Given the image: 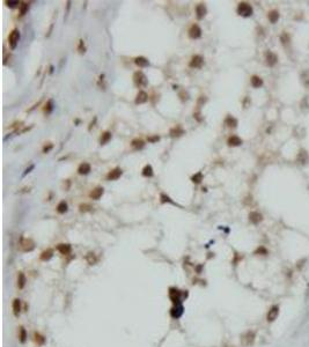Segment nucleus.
<instances>
[{"mask_svg":"<svg viewBox=\"0 0 309 347\" xmlns=\"http://www.w3.org/2000/svg\"><path fill=\"white\" fill-rule=\"evenodd\" d=\"M252 7H251V5H249L248 2H241V4H238V15H241V16H244V17H248V16H251L252 15Z\"/></svg>","mask_w":309,"mask_h":347,"instance_id":"f257e3e1","label":"nucleus"},{"mask_svg":"<svg viewBox=\"0 0 309 347\" xmlns=\"http://www.w3.org/2000/svg\"><path fill=\"white\" fill-rule=\"evenodd\" d=\"M133 81H134V83H136V86L137 87H146L147 86V83H148L146 75H145L142 72H140V71H138V72L134 73V75H133Z\"/></svg>","mask_w":309,"mask_h":347,"instance_id":"f03ea898","label":"nucleus"},{"mask_svg":"<svg viewBox=\"0 0 309 347\" xmlns=\"http://www.w3.org/2000/svg\"><path fill=\"white\" fill-rule=\"evenodd\" d=\"M8 41H9V45L12 49H15L16 45H18L19 41H20V31L18 29H14L8 36Z\"/></svg>","mask_w":309,"mask_h":347,"instance_id":"7ed1b4c3","label":"nucleus"},{"mask_svg":"<svg viewBox=\"0 0 309 347\" xmlns=\"http://www.w3.org/2000/svg\"><path fill=\"white\" fill-rule=\"evenodd\" d=\"M255 341V333L252 331H248L247 333H244L242 336V344L244 346H250L252 345Z\"/></svg>","mask_w":309,"mask_h":347,"instance_id":"20e7f679","label":"nucleus"},{"mask_svg":"<svg viewBox=\"0 0 309 347\" xmlns=\"http://www.w3.org/2000/svg\"><path fill=\"white\" fill-rule=\"evenodd\" d=\"M204 64V58L202 57V56H199V54H196V56H194L192 58H191V60H190V67H192V69H200L202 66H203Z\"/></svg>","mask_w":309,"mask_h":347,"instance_id":"39448f33","label":"nucleus"},{"mask_svg":"<svg viewBox=\"0 0 309 347\" xmlns=\"http://www.w3.org/2000/svg\"><path fill=\"white\" fill-rule=\"evenodd\" d=\"M296 160H298V163H300L302 165H306L309 162L308 153L305 149H300L299 153H298V156H296Z\"/></svg>","mask_w":309,"mask_h":347,"instance_id":"423d86ee","label":"nucleus"},{"mask_svg":"<svg viewBox=\"0 0 309 347\" xmlns=\"http://www.w3.org/2000/svg\"><path fill=\"white\" fill-rule=\"evenodd\" d=\"M34 248H35V244H34V242L30 238H23L21 241V249H22V251L29 252L31 251Z\"/></svg>","mask_w":309,"mask_h":347,"instance_id":"0eeeda50","label":"nucleus"},{"mask_svg":"<svg viewBox=\"0 0 309 347\" xmlns=\"http://www.w3.org/2000/svg\"><path fill=\"white\" fill-rule=\"evenodd\" d=\"M189 36L191 38H194V39L199 38L202 36V29H200V27L198 26V25H192V26L190 27V29H189Z\"/></svg>","mask_w":309,"mask_h":347,"instance_id":"6e6552de","label":"nucleus"},{"mask_svg":"<svg viewBox=\"0 0 309 347\" xmlns=\"http://www.w3.org/2000/svg\"><path fill=\"white\" fill-rule=\"evenodd\" d=\"M122 175H123L122 169H121V168H115V169H112L111 171H109V174L106 175V178H108L109 181H116V179H118Z\"/></svg>","mask_w":309,"mask_h":347,"instance_id":"1a4fd4ad","label":"nucleus"},{"mask_svg":"<svg viewBox=\"0 0 309 347\" xmlns=\"http://www.w3.org/2000/svg\"><path fill=\"white\" fill-rule=\"evenodd\" d=\"M265 60H266V64L269 66H274L277 64V61H278V57L274 54L273 52L267 51L265 53Z\"/></svg>","mask_w":309,"mask_h":347,"instance_id":"9d476101","label":"nucleus"},{"mask_svg":"<svg viewBox=\"0 0 309 347\" xmlns=\"http://www.w3.org/2000/svg\"><path fill=\"white\" fill-rule=\"evenodd\" d=\"M278 315H279V307L278 305H273L270 310H269V312H267V321L269 322H273L277 319V317H278Z\"/></svg>","mask_w":309,"mask_h":347,"instance_id":"9b49d317","label":"nucleus"},{"mask_svg":"<svg viewBox=\"0 0 309 347\" xmlns=\"http://www.w3.org/2000/svg\"><path fill=\"white\" fill-rule=\"evenodd\" d=\"M262 220H263V215L261 213H258V212H251L249 214V221L251 223H254V225H258Z\"/></svg>","mask_w":309,"mask_h":347,"instance_id":"f8f14e48","label":"nucleus"},{"mask_svg":"<svg viewBox=\"0 0 309 347\" xmlns=\"http://www.w3.org/2000/svg\"><path fill=\"white\" fill-rule=\"evenodd\" d=\"M169 297L174 303L177 304L179 301V297H181V292L176 288H170L169 289Z\"/></svg>","mask_w":309,"mask_h":347,"instance_id":"ddd939ff","label":"nucleus"},{"mask_svg":"<svg viewBox=\"0 0 309 347\" xmlns=\"http://www.w3.org/2000/svg\"><path fill=\"white\" fill-rule=\"evenodd\" d=\"M103 193H104V189L101 188V186H98V188L94 189V190L90 192V198L94 200H98L103 196Z\"/></svg>","mask_w":309,"mask_h":347,"instance_id":"4468645a","label":"nucleus"},{"mask_svg":"<svg viewBox=\"0 0 309 347\" xmlns=\"http://www.w3.org/2000/svg\"><path fill=\"white\" fill-rule=\"evenodd\" d=\"M57 250L60 252L62 255H64V256H67V255H70L72 251V246L70 245V244H58V246H57Z\"/></svg>","mask_w":309,"mask_h":347,"instance_id":"2eb2a0df","label":"nucleus"},{"mask_svg":"<svg viewBox=\"0 0 309 347\" xmlns=\"http://www.w3.org/2000/svg\"><path fill=\"white\" fill-rule=\"evenodd\" d=\"M90 170H92V167H90V165L87 163V162H82V163L79 165V168H78V173H79L80 175H87V174L90 173Z\"/></svg>","mask_w":309,"mask_h":347,"instance_id":"dca6fc26","label":"nucleus"},{"mask_svg":"<svg viewBox=\"0 0 309 347\" xmlns=\"http://www.w3.org/2000/svg\"><path fill=\"white\" fill-rule=\"evenodd\" d=\"M147 100H148V95H147V93L144 92V90H140V92L138 93L137 97H136V103L142 104V103H145V102H147Z\"/></svg>","mask_w":309,"mask_h":347,"instance_id":"f3484780","label":"nucleus"},{"mask_svg":"<svg viewBox=\"0 0 309 347\" xmlns=\"http://www.w3.org/2000/svg\"><path fill=\"white\" fill-rule=\"evenodd\" d=\"M207 13V9L205 7L204 4H199L197 7H196V14H197V17L198 19H203Z\"/></svg>","mask_w":309,"mask_h":347,"instance_id":"a211bd4d","label":"nucleus"},{"mask_svg":"<svg viewBox=\"0 0 309 347\" xmlns=\"http://www.w3.org/2000/svg\"><path fill=\"white\" fill-rule=\"evenodd\" d=\"M227 144L229 146H232V147H236V146H240L242 144V139L240 138V137H238V136H232V137L228 138Z\"/></svg>","mask_w":309,"mask_h":347,"instance_id":"6ab92c4d","label":"nucleus"},{"mask_svg":"<svg viewBox=\"0 0 309 347\" xmlns=\"http://www.w3.org/2000/svg\"><path fill=\"white\" fill-rule=\"evenodd\" d=\"M134 61H136V64H137L139 67H147V66L150 65L148 59L145 58V57H137V58L134 59Z\"/></svg>","mask_w":309,"mask_h":347,"instance_id":"aec40b11","label":"nucleus"},{"mask_svg":"<svg viewBox=\"0 0 309 347\" xmlns=\"http://www.w3.org/2000/svg\"><path fill=\"white\" fill-rule=\"evenodd\" d=\"M250 82H251L252 87H255V88H259V87L263 86V80L258 75H252L251 79H250Z\"/></svg>","mask_w":309,"mask_h":347,"instance_id":"412c9836","label":"nucleus"},{"mask_svg":"<svg viewBox=\"0 0 309 347\" xmlns=\"http://www.w3.org/2000/svg\"><path fill=\"white\" fill-rule=\"evenodd\" d=\"M26 282H27V279H26V276L22 273V272H20L18 276V287L19 289H22V288H25V286H26Z\"/></svg>","mask_w":309,"mask_h":347,"instance_id":"4be33fe9","label":"nucleus"},{"mask_svg":"<svg viewBox=\"0 0 309 347\" xmlns=\"http://www.w3.org/2000/svg\"><path fill=\"white\" fill-rule=\"evenodd\" d=\"M184 133H185V131L183 130L181 126H176V127H174V129L170 130V136L171 137H179V136H182Z\"/></svg>","mask_w":309,"mask_h":347,"instance_id":"5701e85b","label":"nucleus"},{"mask_svg":"<svg viewBox=\"0 0 309 347\" xmlns=\"http://www.w3.org/2000/svg\"><path fill=\"white\" fill-rule=\"evenodd\" d=\"M20 311H21V302H20L19 299H15L13 301V312H14L15 316H19Z\"/></svg>","mask_w":309,"mask_h":347,"instance_id":"b1692460","label":"nucleus"},{"mask_svg":"<svg viewBox=\"0 0 309 347\" xmlns=\"http://www.w3.org/2000/svg\"><path fill=\"white\" fill-rule=\"evenodd\" d=\"M301 81L306 87H309V69H306L301 73Z\"/></svg>","mask_w":309,"mask_h":347,"instance_id":"393cba45","label":"nucleus"},{"mask_svg":"<svg viewBox=\"0 0 309 347\" xmlns=\"http://www.w3.org/2000/svg\"><path fill=\"white\" fill-rule=\"evenodd\" d=\"M67 208H69V206H67V203L66 201H60L59 204H58V206H57V212L58 213H60V214H64V213H66L67 212Z\"/></svg>","mask_w":309,"mask_h":347,"instance_id":"a878e982","label":"nucleus"},{"mask_svg":"<svg viewBox=\"0 0 309 347\" xmlns=\"http://www.w3.org/2000/svg\"><path fill=\"white\" fill-rule=\"evenodd\" d=\"M111 139V133L110 132H104L102 136H101V139H100V144L101 145H106L110 141Z\"/></svg>","mask_w":309,"mask_h":347,"instance_id":"bb28decb","label":"nucleus"},{"mask_svg":"<svg viewBox=\"0 0 309 347\" xmlns=\"http://www.w3.org/2000/svg\"><path fill=\"white\" fill-rule=\"evenodd\" d=\"M269 20L271 21V23H275L278 20H279V13L277 10H271L269 12Z\"/></svg>","mask_w":309,"mask_h":347,"instance_id":"cd10ccee","label":"nucleus"},{"mask_svg":"<svg viewBox=\"0 0 309 347\" xmlns=\"http://www.w3.org/2000/svg\"><path fill=\"white\" fill-rule=\"evenodd\" d=\"M225 124H226L227 126H229V127H236V125H238V121H236L234 117L228 116V117L226 118V121H225Z\"/></svg>","mask_w":309,"mask_h":347,"instance_id":"c85d7f7f","label":"nucleus"},{"mask_svg":"<svg viewBox=\"0 0 309 347\" xmlns=\"http://www.w3.org/2000/svg\"><path fill=\"white\" fill-rule=\"evenodd\" d=\"M144 141H142L141 139H134V140H132V142H131V146H132L134 149H141L142 147H144Z\"/></svg>","mask_w":309,"mask_h":347,"instance_id":"c756f323","label":"nucleus"},{"mask_svg":"<svg viewBox=\"0 0 309 347\" xmlns=\"http://www.w3.org/2000/svg\"><path fill=\"white\" fill-rule=\"evenodd\" d=\"M53 256V251L51 250V249H48V250H45V251L42 252V255H41V259L42 260H49L51 259Z\"/></svg>","mask_w":309,"mask_h":347,"instance_id":"7c9ffc66","label":"nucleus"},{"mask_svg":"<svg viewBox=\"0 0 309 347\" xmlns=\"http://www.w3.org/2000/svg\"><path fill=\"white\" fill-rule=\"evenodd\" d=\"M142 175L146 176V177H152L153 176V168H152V165H145L144 169H142Z\"/></svg>","mask_w":309,"mask_h":347,"instance_id":"2f4dec72","label":"nucleus"},{"mask_svg":"<svg viewBox=\"0 0 309 347\" xmlns=\"http://www.w3.org/2000/svg\"><path fill=\"white\" fill-rule=\"evenodd\" d=\"M28 9H29V4L28 2H21V5H20V15L23 16L28 12Z\"/></svg>","mask_w":309,"mask_h":347,"instance_id":"473e14b6","label":"nucleus"},{"mask_svg":"<svg viewBox=\"0 0 309 347\" xmlns=\"http://www.w3.org/2000/svg\"><path fill=\"white\" fill-rule=\"evenodd\" d=\"M191 181H192L194 183H196V184H199V183L203 181V174L200 173V171L197 173V174H194V176L191 177Z\"/></svg>","mask_w":309,"mask_h":347,"instance_id":"72a5a7b5","label":"nucleus"},{"mask_svg":"<svg viewBox=\"0 0 309 347\" xmlns=\"http://www.w3.org/2000/svg\"><path fill=\"white\" fill-rule=\"evenodd\" d=\"M53 110V101L52 100H49L48 102H46V104H45V108H44V112L45 113H51Z\"/></svg>","mask_w":309,"mask_h":347,"instance_id":"f704fd0d","label":"nucleus"},{"mask_svg":"<svg viewBox=\"0 0 309 347\" xmlns=\"http://www.w3.org/2000/svg\"><path fill=\"white\" fill-rule=\"evenodd\" d=\"M34 338H35V341L37 343V345H43L45 343V338L42 334H39V333H35L34 334Z\"/></svg>","mask_w":309,"mask_h":347,"instance_id":"c9c22d12","label":"nucleus"},{"mask_svg":"<svg viewBox=\"0 0 309 347\" xmlns=\"http://www.w3.org/2000/svg\"><path fill=\"white\" fill-rule=\"evenodd\" d=\"M19 338H20V341L21 343H25L27 339V332L26 330H25V328H20V334H19Z\"/></svg>","mask_w":309,"mask_h":347,"instance_id":"e433bc0d","label":"nucleus"},{"mask_svg":"<svg viewBox=\"0 0 309 347\" xmlns=\"http://www.w3.org/2000/svg\"><path fill=\"white\" fill-rule=\"evenodd\" d=\"M86 259H87V261H88L90 265H93V264H95L96 263V258H95V256H94V253H88L87 256H86Z\"/></svg>","mask_w":309,"mask_h":347,"instance_id":"4c0bfd02","label":"nucleus"},{"mask_svg":"<svg viewBox=\"0 0 309 347\" xmlns=\"http://www.w3.org/2000/svg\"><path fill=\"white\" fill-rule=\"evenodd\" d=\"M6 4H7L8 7L14 8V7H16L18 5H20V1H18V0H8V1H6Z\"/></svg>","mask_w":309,"mask_h":347,"instance_id":"58836bf2","label":"nucleus"},{"mask_svg":"<svg viewBox=\"0 0 309 347\" xmlns=\"http://www.w3.org/2000/svg\"><path fill=\"white\" fill-rule=\"evenodd\" d=\"M160 198H161V203H170V204H173V200L170 199L168 196H166L165 193H161Z\"/></svg>","mask_w":309,"mask_h":347,"instance_id":"ea45409f","label":"nucleus"},{"mask_svg":"<svg viewBox=\"0 0 309 347\" xmlns=\"http://www.w3.org/2000/svg\"><path fill=\"white\" fill-rule=\"evenodd\" d=\"M280 39L283 41L284 44H286L287 42H290V36L286 34V33H284V34L281 35V37H280Z\"/></svg>","mask_w":309,"mask_h":347,"instance_id":"a19ab883","label":"nucleus"},{"mask_svg":"<svg viewBox=\"0 0 309 347\" xmlns=\"http://www.w3.org/2000/svg\"><path fill=\"white\" fill-rule=\"evenodd\" d=\"M89 209H90L89 205H80V211L81 212H86V211H89Z\"/></svg>","mask_w":309,"mask_h":347,"instance_id":"79ce46f5","label":"nucleus"},{"mask_svg":"<svg viewBox=\"0 0 309 347\" xmlns=\"http://www.w3.org/2000/svg\"><path fill=\"white\" fill-rule=\"evenodd\" d=\"M148 141H150V142H155V141H159L160 137L159 136H154V137H148Z\"/></svg>","mask_w":309,"mask_h":347,"instance_id":"37998d69","label":"nucleus"},{"mask_svg":"<svg viewBox=\"0 0 309 347\" xmlns=\"http://www.w3.org/2000/svg\"><path fill=\"white\" fill-rule=\"evenodd\" d=\"M259 252H262V253H264V255H266V250H265L264 248H258V249H257L256 250V253H259Z\"/></svg>","mask_w":309,"mask_h":347,"instance_id":"c03bdc74","label":"nucleus"},{"mask_svg":"<svg viewBox=\"0 0 309 347\" xmlns=\"http://www.w3.org/2000/svg\"><path fill=\"white\" fill-rule=\"evenodd\" d=\"M33 169H34V165H30V167H29V168H27V169H26V173L23 174V176H26V175H27V174H28V173H30V170H33Z\"/></svg>","mask_w":309,"mask_h":347,"instance_id":"a18cd8bd","label":"nucleus"},{"mask_svg":"<svg viewBox=\"0 0 309 347\" xmlns=\"http://www.w3.org/2000/svg\"><path fill=\"white\" fill-rule=\"evenodd\" d=\"M51 148H52V145H49V146H48V147H46V146H45V147L43 148V152H44V153H48V152H49V150H50V149H51Z\"/></svg>","mask_w":309,"mask_h":347,"instance_id":"49530a36","label":"nucleus"}]
</instances>
